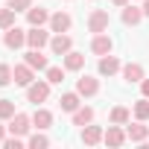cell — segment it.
<instances>
[{
    "label": "cell",
    "instance_id": "obj_31",
    "mask_svg": "<svg viewBox=\"0 0 149 149\" xmlns=\"http://www.w3.org/2000/svg\"><path fill=\"white\" fill-rule=\"evenodd\" d=\"M6 6L15 9V12H29V9H32V0H9Z\"/></svg>",
    "mask_w": 149,
    "mask_h": 149
},
{
    "label": "cell",
    "instance_id": "obj_33",
    "mask_svg": "<svg viewBox=\"0 0 149 149\" xmlns=\"http://www.w3.org/2000/svg\"><path fill=\"white\" fill-rule=\"evenodd\" d=\"M6 132H9V129L3 126V120H0V146H3V140H6Z\"/></svg>",
    "mask_w": 149,
    "mask_h": 149
},
{
    "label": "cell",
    "instance_id": "obj_24",
    "mask_svg": "<svg viewBox=\"0 0 149 149\" xmlns=\"http://www.w3.org/2000/svg\"><path fill=\"white\" fill-rule=\"evenodd\" d=\"M26 146H29V149H47V146H50V137H47L41 129H35V134H26Z\"/></svg>",
    "mask_w": 149,
    "mask_h": 149
},
{
    "label": "cell",
    "instance_id": "obj_9",
    "mask_svg": "<svg viewBox=\"0 0 149 149\" xmlns=\"http://www.w3.org/2000/svg\"><path fill=\"white\" fill-rule=\"evenodd\" d=\"M97 70H100V76H114V73H120L123 70V64H120V58L117 56H100V61H97Z\"/></svg>",
    "mask_w": 149,
    "mask_h": 149
},
{
    "label": "cell",
    "instance_id": "obj_22",
    "mask_svg": "<svg viewBox=\"0 0 149 149\" xmlns=\"http://www.w3.org/2000/svg\"><path fill=\"white\" fill-rule=\"evenodd\" d=\"M94 117H97V111L91 105H79L73 111V126H88V123H94Z\"/></svg>",
    "mask_w": 149,
    "mask_h": 149
},
{
    "label": "cell",
    "instance_id": "obj_26",
    "mask_svg": "<svg viewBox=\"0 0 149 149\" xmlns=\"http://www.w3.org/2000/svg\"><path fill=\"white\" fill-rule=\"evenodd\" d=\"M44 73H47V82H50V85H61L67 70H64V64H61V67H47Z\"/></svg>",
    "mask_w": 149,
    "mask_h": 149
},
{
    "label": "cell",
    "instance_id": "obj_6",
    "mask_svg": "<svg viewBox=\"0 0 149 149\" xmlns=\"http://www.w3.org/2000/svg\"><path fill=\"white\" fill-rule=\"evenodd\" d=\"M91 53H94V56H108V53H114V38H111L108 32H97L94 41H91Z\"/></svg>",
    "mask_w": 149,
    "mask_h": 149
},
{
    "label": "cell",
    "instance_id": "obj_10",
    "mask_svg": "<svg viewBox=\"0 0 149 149\" xmlns=\"http://www.w3.org/2000/svg\"><path fill=\"white\" fill-rule=\"evenodd\" d=\"M126 140H129V134H126V129H123V126L111 123V126L105 129V137H102V143H108V146H114V149H117V146H123Z\"/></svg>",
    "mask_w": 149,
    "mask_h": 149
},
{
    "label": "cell",
    "instance_id": "obj_19",
    "mask_svg": "<svg viewBox=\"0 0 149 149\" xmlns=\"http://www.w3.org/2000/svg\"><path fill=\"white\" fill-rule=\"evenodd\" d=\"M58 105H61V111H67V114H73L79 105H82V94L79 91H67V94H61V100H58Z\"/></svg>",
    "mask_w": 149,
    "mask_h": 149
},
{
    "label": "cell",
    "instance_id": "obj_13",
    "mask_svg": "<svg viewBox=\"0 0 149 149\" xmlns=\"http://www.w3.org/2000/svg\"><path fill=\"white\" fill-rule=\"evenodd\" d=\"M143 18H146V15H143V6H132V3H126V6H123V15H120V21H123L126 26H137Z\"/></svg>",
    "mask_w": 149,
    "mask_h": 149
},
{
    "label": "cell",
    "instance_id": "obj_23",
    "mask_svg": "<svg viewBox=\"0 0 149 149\" xmlns=\"http://www.w3.org/2000/svg\"><path fill=\"white\" fill-rule=\"evenodd\" d=\"M129 120H132V111L126 105H114L111 114H108V123H117V126H126Z\"/></svg>",
    "mask_w": 149,
    "mask_h": 149
},
{
    "label": "cell",
    "instance_id": "obj_12",
    "mask_svg": "<svg viewBox=\"0 0 149 149\" xmlns=\"http://www.w3.org/2000/svg\"><path fill=\"white\" fill-rule=\"evenodd\" d=\"M76 91H79L82 97H97V94H100V79H97V76H88V73H85V76H79V79H76Z\"/></svg>",
    "mask_w": 149,
    "mask_h": 149
},
{
    "label": "cell",
    "instance_id": "obj_4",
    "mask_svg": "<svg viewBox=\"0 0 149 149\" xmlns=\"http://www.w3.org/2000/svg\"><path fill=\"white\" fill-rule=\"evenodd\" d=\"M50 32L44 29V26H29L26 29V47H32V50H44V47H50Z\"/></svg>",
    "mask_w": 149,
    "mask_h": 149
},
{
    "label": "cell",
    "instance_id": "obj_21",
    "mask_svg": "<svg viewBox=\"0 0 149 149\" xmlns=\"http://www.w3.org/2000/svg\"><path fill=\"white\" fill-rule=\"evenodd\" d=\"M32 126H35V129H41V132H47V129L53 126V114H50L47 108L35 105V114H32Z\"/></svg>",
    "mask_w": 149,
    "mask_h": 149
},
{
    "label": "cell",
    "instance_id": "obj_20",
    "mask_svg": "<svg viewBox=\"0 0 149 149\" xmlns=\"http://www.w3.org/2000/svg\"><path fill=\"white\" fill-rule=\"evenodd\" d=\"M26 21H29V26H44V24H50V12L44 6H32L26 12Z\"/></svg>",
    "mask_w": 149,
    "mask_h": 149
},
{
    "label": "cell",
    "instance_id": "obj_17",
    "mask_svg": "<svg viewBox=\"0 0 149 149\" xmlns=\"http://www.w3.org/2000/svg\"><path fill=\"white\" fill-rule=\"evenodd\" d=\"M24 61H26V64H29L32 70H47V67H50L47 56H44L41 50H32V47H29V50L24 53Z\"/></svg>",
    "mask_w": 149,
    "mask_h": 149
},
{
    "label": "cell",
    "instance_id": "obj_28",
    "mask_svg": "<svg viewBox=\"0 0 149 149\" xmlns=\"http://www.w3.org/2000/svg\"><path fill=\"white\" fill-rule=\"evenodd\" d=\"M15 15H18V12H15V9H9V6H6V9H0V29L15 26Z\"/></svg>",
    "mask_w": 149,
    "mask_h": 149
},
{
    "label": "cell",
    "instance_id": "obj_35",
    "mask_svg": "<svg viewBox=\"0 0 149 149\" xmlns=\"http://www.w3.org/2000/svg\"><path fill=\"white\" fill-rule=\"evenodd\" d=\"M143 15L149 18V0H143Z\"/></svg>",
    "mask_w": 149,
    "mask_h": 149
},
{
    "label": "cell",
    "instance_id": "obj_14",
    "mask_svg": "<svg viewBox=\"0 0 149 149\" xmlns=\"http://www.w3.org/2000/svg\"><path fill=\"white\" fill-rule=\"evenodd\" d=\"M102 137H105L102 126H94V123L82 126V143L85 146H97V143H102Z\"/></svg>",
    "mask_w": 149,
    "mask_h": 149
},
{
    "label": "cell",
    "instance_id": "obj_27",
    "mask_svg": "<svg viewBox=\"0 0 149 149\" xmlns=\"http://www.w3.org/2000/svg\"><path fill=\"white\" fill-rule=\"evenodd\" d=\"M134 120H149V97H143V100H137L134 102Z\"/></svg>",
    "mask_w": 149,
    "mask_h": 149
},
{
    "label": "cell",
    "instance_id": "obj_34",
    "mask_svg": "<svg viewBox=\"0 0 149 149\" xmlns=\"http://www.w3.org/2000/svg\"><path fill=\"white\" fill-rule=\"evenodd\" d=\"M111 3H114V6H120V9H123V6H126V3H129V0H111Z\"/></svg>",
    "mask_w": 149,
    "mask_h": 149
},
{
    "label": "cell",
    "instance_id": "obj_25",
    "mask_svg": "<svg viewBox=\"0 0 149 149\" xmlns=\"http://www.w3.org/2000/svg\"><path fill=\"white\" fill-rule=\"evenodd\" d=\"M12 82H15V67L6 64V61H0V88H6Z\"/></svg>",
    "mask_w": 149,
    "mask_h": 149
},
{
    "label": "cell",
    "instance_id": "obj_18",
    "mask_svg": "<svg viewBox=\"0 0 149 149\" xmlns=\"http://www.w3.org/2000/svg\"><path fill=\"white\" fill-rule=\"evenodd\" d=\"M61 64H64V70L76 73V70H82V67H85V53L70 50V53H64V56H61Z\"/></svg>",
    "mask_w": 149,
    "mask_h": 149
},
{
    "label": "cell",
    "instance_id": "obj_1",
    "mask_svg": "<svg viewBox=\"0 0 149 149\" xmlns=\"http://www.w3.org/2000/svg\"><path fill=\"white\" fill-rule=\"evenodd\" d=\"M47 97H50V82H47V79H35V82L26 88V102H32V105L47 102Z\"/></svg>",
    "mask_w": 149,
    "mask_h": 149
},
{
    "label": "cell",
    "instance_id": "obj_30",
    "mask_svg": "<svg viewBox=\"0 0 149 149\" xmlns=\"http://www.w3.org/2000/svg\"><path fill=\"white\" fill-rule=\"evenodd\" d=\"M26 140L24 137H18V134H6V140H3V149H21Z\"/></svg>",
    "mask_w": 149,
    "mask_h": 149
},
{
    "label": "cell",
    "instance_id": "obj_3",
    "mask_svg": "<svg viewBox=\"0 0 149 149\" xmlns=\"http://www.w3.org/2000/svg\"><path fill=\"white\" fill-rule=\"evenodd\" d=\"M3 47H6V50H21V47H26V29H21V26L3 29Z\"/></svg>",
    "mask_w": 149,
    "mask_h": 149
},
{
    "label": "cell",
    "instance_id": "obj_2",
    "mask_svg": "<svg viewBox=\"0 0 149 149\" xmlns=\"http://www.w3.org/2000/svg\"><path fill=\"white\" fill-rule=\"evenodd\" d=\"M6 129H9V134H18V137H26V134H29V132H32L35 126H32V117H29V114L18 111V114H15V117L9 120V126H6Z\"/></svg>",
    "mask_w": 149,
    "mask_h": 149
},
{
    "label": "cell",
    "instance_id": "obj_7",
    "mask_svg": "<svg viewBox=\"0 0 149 149\" xmlns=\"http://www.w3.org/2000/svg\"><path fill=\"white\" fill-rule=\"evenodd\" d=\"M50 50H53V56H64V53L73 50V38H70L67 32H53V38H50Z\"/></svg>",
    "mask_w": 149,
    "mask_h": 149
},
{
    "label": "cell",
    "instance_id": "obj_11",
    "mask_svg": "<svg viewBox=\"0 0 149 149\" xmlns=\"http://www.w3.org/2000/svg\"><path fill=\"white\" fill-rule=\"evenodd\" d=\"M123 79L129 82V85H140V79L146 76V70H143V64L140 61H129V64H123Z\"/></svg>",
    "mask_w": 149,
    "mask_h": 149
},
{
    "label": "cell",
    "instance_id": "obj_5",
    "mask_svg": "<svg viewBox=\"0 0 149 149\" xmlns=\"http://www.w3.org/2000/svg\"><path fill=\"white\" fill-rule=\"evenodd\" d=\"M108 24H111V18H108V12L105 9H94L91 15H88V29L97 35V32H108Z\"/></svg>",
    "mask_w": 149,
    "mask_h": 149
},
{
    "label": "cell",
    "instance_id": "obj_16",
    "mask_svg": "<svg viewBox=\"0 0 149 149\" xmlns=\"http://www.w3.org/2000/svg\"><path fill=\"white\" fill-rule=\"evenodd\" d=\"M70 26H73V18H70L67 12L50 15V32H70Z\"/></svg>",
    "mask_w": 149,
    "mask_h": 149
},
{
    "label": "cell",
    "instance_id": "obj_8",
    "mask_svg": "<svg viewBox=\"0 0 149 149\" xmlns=\"http://www.w3.org/2000/svg\"><path fill=\"white\" fill-rule=\"evenodd\" d=\"M126 134H129V140L132 143H146L149 140V126H143V120H129L126 123Z\"/></svg>",
    "mask_w": 149,
    "mask_h": 149
},
{
    "label": "cell",
    "instance_id": "obj_15",
    "mask_svg": "<svg viewBox=\"0 0 149 149\" xmlns=\"http://www.w3.org/2000/svg\"><path fill=\"white\" fill-rule=\"evenodd\" d=\"M35 82V70L24 61V64H15V85H21V88H29Z\"/></svg>",
    "mask_w": 149,
    "mask_h": 149
},
{
    "label": "cell",
    "instance_id": "obj_29",
    "mask_svg": "<svg viewBox=\"0 0 149 149\" xmlns=\"http://www.w3.org/2000/svg\"><path fill=\"white\" fill-rule=\"evenodd\" d=\"M15 114H18V111H15V102L3 97V100H0V120H12Z\"/></svg>",
    "mask_w": 149,
    "mask_h": 149
},
{
    "label": "cell",
    "instance_id": "obj_32",
    "mask_svg": "<svg viewBox=\"0 0 149 149\" xmlns=\"http://www.w3.org/2000/svg\"><path fill=\"white\" fill-rule=\"evenodd\" d=\"M140 94H143V97H149V79H146V76L140 79Z\"/></svg>",
    "mask_w": 149,
    "mask_h": 149
}]
</instances>
